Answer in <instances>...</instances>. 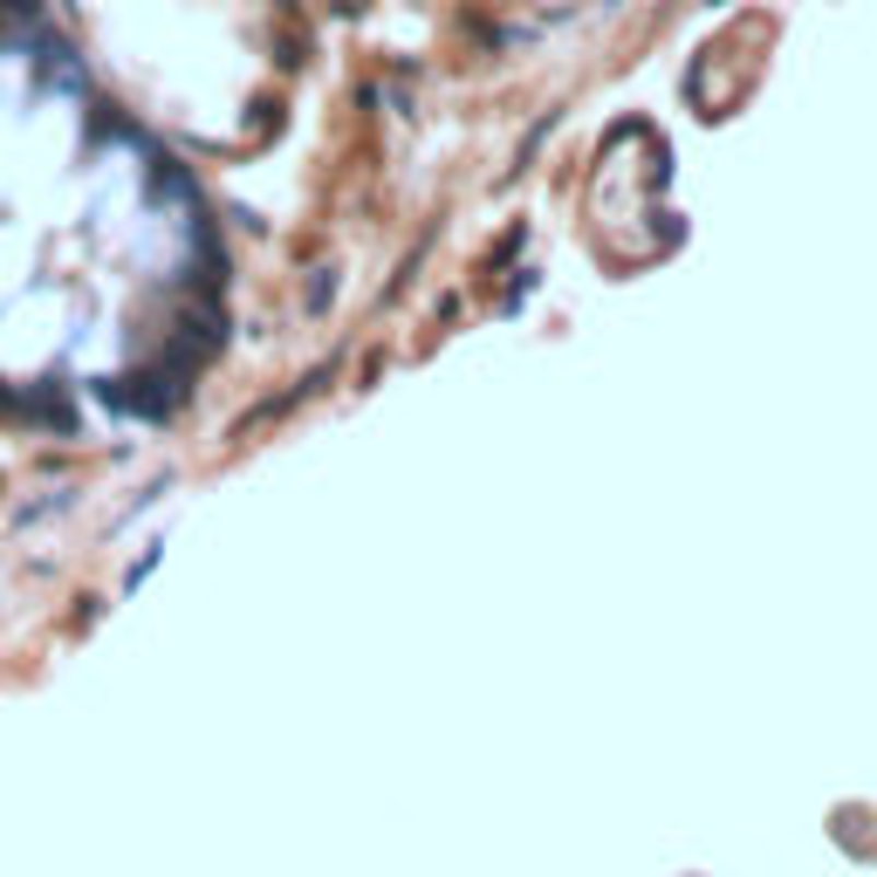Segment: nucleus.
Instances as JSON below:
<instances>
[{"instance_id": "1", "label": "nucleus", "mask_w": 877, "mask_h": 877, "mask_svg": "<svg viewBox=\"0 0 877 877\" xmlns=\"http://www.w3.org/2000/svg\"><path fill=\"white\" fill-rule=\"evenodd\" d=\"M0 14H14V21H35V14H42V0H0Z\"/></svg>"}]
</instances>
